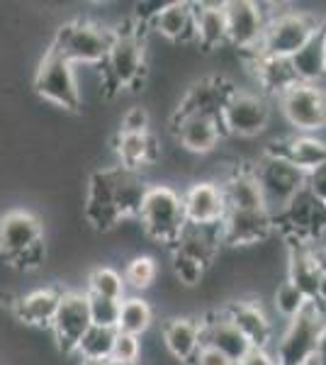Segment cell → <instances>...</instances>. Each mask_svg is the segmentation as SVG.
<instances>
[{
	"instance_id": "obj_24",
	"label": "cell",
	"mask_w": 326,
	"mask_h": 365,
	"mask_svg": "<svg viewBox=\"0 0 326 365\" xmlns=\"http://www.w3.org/2000/svg\"><path fill=\"white\" fill-rule=\"evenodd\" d=\"M149 27L163 39L175 44L195 42V8L193 3H165L156 17L149 22Z\"/></svg>"
},
{
	"instance_id": "obj_38",
	"label": "cell",
	"mask_w": 326,
	"mask_h": 365,
	"mask_svg": "<svg viewBox=\"0 0 326 365\" xmlns=\"http://www.w3.org/2000/svg\"><path fill=\"white\" fill-rule=\"evenodd\" d=\"M88 312H91V324L105 329H117V322H120V302L117 299L88 295Z\"/></svg>"
},
{
	"instance_id": "obj_16",
	"label": "cell",
	"mask_w": 326,
	"mask_h": 365,
	"mask_svg": "<svg viewBox=\"0 0 326 365\" xmlns=\"http://www.w3.org/2000/svg\"><path fill=\"white\" fill-rule=\"evenodd\" d=\"M219 229H222V244L251 246L272 237V232H275V217L268 210H260V212L227 210Z\"/></svg>"
},
{
	"instance_id": "obj_6",
	"label": "cell",
	"mask_w": 326,
	"mask_h": 365,
	"mask_svg": "<svg viewBox=\"0 0 326 365\" xmlns=\"http://www.w3.org/2000/svg\"><path fill=\"white\" fill-rule=\"evenodd\" d=\"M34 93L46 103L68 110V113H76L83 103L76 66H71L66 58H61L51 49H46L37 66V73H34Z\"/></svg>"
},
{
	"instance_id": "obj_47",
	"label": "cell",
	"mask_w": 326,
	"mask_h": 365,
	"mask_svg": "<svg viewBox=\"0 0 326 365\" xmlns=\"http://www.w3.org/2000/svg\"><path fill=\"white\" fill-rule=\"evenodd\" d=\"M312 365H326V329L319 339V346H317V353H314V363Z\"/></svg>"
},
{
	"instance_id": "obj_10",
	"label": "cell",
	"mask_w": 326,
	"mask_h": 365,
	"mask_svg": "<svg viewBox=\"0 0 326 365\" xmlns=\"http://www.w3.org/2000/svg\"><path fill=\"white\" fill-rule=\"evenodd\" d=\"M272 217H275V229L280 227L292 239V244L312 246L326 232V210L307 192V187Z\"/></svg>"
},
{
	"instance_id": "obj_15",
	"label": "cell",
	"mask_w": 326,
	"mask_h": 365,
	"mask_svg": "<svg viewBox=\"0 0 326 365\" xmlns=\"http://www.w3.org/2000/svg\"><path fill=\"white\" fill-rule=\"evenodd\" d=\"M234 91H236L234 83H229V81L222 78V76H207V78L195 81V83L185 91V96L180 98L173 117L207 115V117H217L219 120L224 103H227Z\"/></svg>"
},
{
	"instance_id": "obj_23",
	"label": "cell",
	"mask_w": 326,
	"mask_h": 365,
	"mask_svg": "<svg viewBox=\"0 0 326 365\" xmlns=\"http://www.w3.org/2000/svg\"><path fill=\"white\" fill-rule=\"evenodd\" d=\"M161 339L165 349L173 358L180 363L190 365L203 349V329H200V319L193 317H173L161 327Z\"/></svg>"
},
{
	"instance_id": "obj_36",
	"label": "cell",
	"mask_w": 326,
	"mask_h": 365,
	"mask_svg": "<svg viewBox=\"0 0 326 365\" xmlns=\"http://www.w3.org/2000/svg\"><path fill=\"white\" fill-rule=\"evenodd\" d=\"M158 275V266L156 261H153L151 256H134L132 261L127 263V268H124V285L134 287V290H149L153 285V280H156Z\"/></svg>"
},
{
	"instance_id": "obj_1",
	"label": "cell",
	"mask_w": 326,
	"mask_h": 365,
	"mask_svg": "<svg viewBox=\"0 0 326 365\" xmlns=\"http://www.w3.org/2000/svg\"><path fill=\"white\" fill-rule=\"evenodd\" d=\"M141 27L136 20L122 22L117 29H112L115 42L110 46V54L103 63V91L115 93L120 88H129L132 93H139L146 83V44L141 37Z\"/></svg>"
},
{
	"instance_id": "obj_20",
	"label": "cell",
	"mask_w": 326,
	"mask_h": 365,
	"mask_svg": "<svg viewBox=\"0 0 326 365\" xmlns=\"http://www.w3.org/2000/svg\"><path fill=\"white\" fill-rule=\"evenodd\" d=\"M200 329H203V346H210V349L219 351L231 363H241L253 351L251 344L241 336L239 329L222 312H212L205 319H200Z\"/></svg>"
},
{
	"instance_id": "obj_2",
	"label": "cell",
	"mask_w": 326,
	"mask_h": 365,
	"mask_svg": "<svg viewBox=\"0 0 326 365\" xmlns=\"http://www.w3.org/2000/svg\"><path fill=\"white\" fill-rule=\"evenodd\" d=\"M115 34L110 27L93 20H73L56 29L49 49L66 58L71 66H103Z\"/></svg>"
},
{
	"instance_id": "obj_27",
	"label": "cell",
	"mask_w": 326,
	"mask_h": 365,
	"mask_svg": "<svg viewBox=\"0 0 326 365\" xmlns=\"http://www.w3.org/2000/svg\"><path fill=\"white\" fill-rule=\"evenodd\" d=\"M251 68L256 73L258 86L263 88L265 96L280 98L282 93L290 91L295 83H300L297 76L292 71L290 58H277L268 54H253L251 56Z\"/></svg>"
},
{
	"instance_id": "obj_18",
	"label": "cell",
	"mask_w": 326,
	"mask_h": 365,
	"mask_svg": "<svg viewBox=\"0 0 326 365\" xmlns=\"http://www.w3.org/2000/svg\"><path fill=\"white\" fill-rule=\"evenodd\" d=\"M222 314L241 331L251 349L268 351L272 341V324L256 299H234L222 309Z\"/></svg>"
},
{
	"instance_id": "obj_25",
	"label": "cell",
	"mask_w": 326,
	"mask_h": 365,
	"mask_svg": "<svg viewBox=\"0 0 326 365\" xmlns=\"http://www.w3.org/2000/svg\"><path fill=\"white\" fill-rule=\"evenodd\" d=\"M270 151L285 156L305 173L326 163V139L317 137V134H292V137H285L277 144H272Z\"/></svg>"
},
{
	"instance_id": "obj_37",
	"label": "cell",
	"mask_w": 326,
	"mask_h": 365,
	"mask_svg": "<svg viewBox=\"0 0 326 365\" xmlns=\"http://www.w3.org/2000/svg\"><path fill=\"white\" fill-rule=\"evenodd\" d=\"M272 304H275V309L280 312L285 319H292V317H297L302 309L310 304V299H307L297 287L292 285V282H280L275 290V295H272Z\"/></svg>"
},
{
	"instance_id": "obj_22",
	"label": "cell",
	"mask_w": 326,
	"mask_h": 365,
	"mask_svg": "<svg viewBox=\"0 0 326 365\" xmlns=\"http://www.w3.org/2000/svg\"><path fill=\"white\" fill-rule=\"evenodd\" d=\"M219 185H222L224 200H227V210H239V212L268 210V202H265V195L260 190V182L256 178V173H253V168L231 170Z\"/></svg>"
},
{
	"instance_id": "obj_17",
	"label": "cell",
	"mask_w": 326,
	"mask_h": 365,
	"mask_svg": "<svg viewBox=\"0 0 326 365\" xmlns=\"http://www.w3.org/2000/svg\"><path fill=\"white\" fill-rule=\"evenodd\" d=\"M44 239V227L37 215L27 210H13L0 217V258L17 256Z\"/></svg>"
},
{
	"instance_id": "obj_19",
	"label": "cell",
	"mask_w": 326,
	"mask_h": 365,
	"mask_svg": "<svg viewBox=\"0 0 326 365\" xmlns=\"http://www.w3.org/2000/svg\"><path fill=\"white\" fill-rule=\"evenodd\" d=\"M173 134L175 141L190 154H210L219 146V139L224 137L222 125L217 117L207 115H185L173 117Z\"/></svg>"
},
{
	"instance_id": "obj_5",
	"label": "cell",
	"mask_w": 326,
	"mask_h": 365,
	"mask_svg": "<svg viewBox=\"0 0 326 365\" xmlns=\"http://www.w3.org/2000/svg\"><path fill=\"white\" fill-rule=\"evenodd\" d=\"M139 222L144 227L146 237L173 249L183 229L188 227L180 192H175L170 185H151L144 205H141Z\"/></svg>"
},
{
	"instance_id": "obj_44",
	"label": "cell",
	"mask_w": 326,
	"mask_h": 365,
	"mask_svg": "<svg viewBox=\"0 0 326 365\" xmlns=\"http://www.w3.org/2000/svg\"><path fill=\"white\" fill-rule=\"evenodd\" d=\"M190 365H236V363H231L227 356H222V353L210 349V346H203Z\"/></svg>"
},
{
	"instance_id": "obj_50",
	"label": "cell",
	"mask_w": 326,
	"mask_h": 365,
	"mask_svg": "<svg viewBox=\"0 0 326 365\" xmlns=\"http://www.w3.org/2000/svg\"><path fill=\"white\" fill-rule=\"evenodd\" d=\"M324 54H326V27H324Z\"/></svg>"
},
{
	"instance_id": "obj_49",
	"label": "cell",
	"mask_w": 326,
	"mask_h": 365,
	"mask_svg": "<svg viewBox=\"0 0 326 365\" xmlns=\"http://www.w3.org/2000/svg\"><path fill=\"white\" fill-rule=\"evenodd\" d=\"M81 365H115V363H110V361H105V363H81Z\"/></svg>"
},
{
	"instance_id": "obj_42",
	"label": "cell",
	"mask_w": 326,
	"mask_h": 365,
	"mask_svg": "<svg viewBox=\"0 0 326 365\" xmlns=\"http://www.w3.org/2000/svg\"><path fill=\"white\" fill-rule=\"evenodd\" d=\"M149 122L151 117L146 113V108H141V105H134V108H129L127 113L122 117V134H146L149 132Z\"/></svg>"
},
{
	"instance_id": "obj_26",
	"label": "cell",
	"mask_w": 326,
	"mask_h": 365,
	"mask_svg": "<svg viewBox=\"0 0 326 365\" xmlns=\"http://www.w3.org/2000/svg\"><path fill=\"white\" fill-rule=\"evenodd\" d=\"M149 182L144 180L141 170H129L124 166H117L115 178V207L120 220H139L141 205L149 192Z\"/></svg>"
},
{
	"instance_id": "obj_34",
	"label": "cell",
	"mask_w": 326,
	"mask_h": 365,
	"mask_svg": "<svg viewBox=\"0 0 326 365\" xmlns=\"http://www.w3.org/2000/svg\"><path fill=\"white\" fill-rule=\"evenodd\" d=\"M153 324V309L144 297H124L120 302V322L117 331L129 334V336H144Z\"/></svg>"
},
{
	"instance_id": "obj_9",
	"label": "cell",
	"mask_w": 326,
	"mask_h": 365,
	"mask_svg": "<svg viewBox=\"0 0 326 365\" xmlns=\"http://www.w3.org/2000/svg\"><path fill=\"white\" fill-rule=\"evenodd\" d=\"M268 122H270V105L265 96L239 91V88L229 96V100L222 108V115H219L222 132L241 139H251L263 134Z\"/></svg>"
},
{
	"instance_id": "obj_21",
	"label": "cell",
	"mask_w": 326,
	"mask_h": 365,
	"mask_svg": "<svg viewBox=\"0 0 326 365\" xmlns=\"http://www.w3.org/2000/svg\"><path fill=\"white\" fill-rule=\"evenodd\" d=\"M58 302H61V290H56V287H39V290L15 297L10 302V312L25 327L49 329L58 309Z\"/></svg>"
},
{
	"instance_id": "obj_30",
	"label": "cell",
	"mask_w": 326,
	"mask_h": 365,
	"mask_svg": "<svg viewBox=\"0 0 326 365\" xmlns=\"http://www.w3.org/2000/svg\"><path fill=\"white\" fill-rule=\"evenodd\" d=\"M287 282L305 295L310 302H317L319 282H322V270L314 261L312 246L292 244L290 246V261H287Z\"/></svg>"
},
{
	"instance_id": "obj_12",
	"label": "cell",
	"mask_w": 326,
	"mask_h": 365,
	"mask_svg": "<svg viewBox=\"0 0 326 365\" xmlns=\"http://www.w3.org/2000/svg\"><path fill=\"white\" fill-rule=\"evenodd\" d=\"M115 178L117 166H103L96 168L88 178V192L83 212H86L88 225L98 232H112L122 225L120 215L115 207Z\"/></svg>"
},
{
	"instance_id": "obj_28",
	"label": "cell",
	"mask_w": 326,
	"mask_h": 365,
	"mask_svg": "<svg viewBox=\"0 0 326 365\" xmlns=\"http://www.w3.org/2000/svg\"><path fill=\"white\" fill-rule=\"evenodd\" d=\"M195 8V44L205 51L227 44V13L224 3H193Z\"/></svg>"
},
{
	"instance_id": "obj_31",
	"label": "cell",
	"mask_w": 326,
	"mask_h": 365,
	"mask_svg": "<svg viewBox=\"0 0 326 365\" xmlns=\"http://www.w3.org/2000/svg\"><path fill=\"white\" fill-rule=\"evenodd\" d=\"M219 246H222V229L217 227H193L188 225L183 229L180 239L173 246L175 251L190 256L193 261H198L200 266L210 268L212 261L217 258Z\"/></svg>"
},
{
	"instance_id": "obj_45",
	"label": "cell",
	"mask_w": 326,
	"mask_h": 365,
	"mask_svg": "<svg viewBox=\"0 0 326 365\" xmlns=\"http://www.w3.org/2000/svg\"><path fill=\"white\" fill-rule=\"evenodd\" d=\"M236 365H277V361H275V356H272L270 351H258V349H253V351L244 358V361L236 363Z\"/></svg>"
},
{
	"instance_id": "obj_33",
	"label": "cell",
	"mask_w": 326,
	"mask_h": 365,
	"mask_svg": "<svg viewBox=\"0 0 326 365\" xmlns=\"http://www.w3.org/2000/svg\"><path fill=\"white\" fill-rule=\"evenodd\" d=\"M117 329H105L91 324L86 334L81 336L73 356L81 358V363H105L112 356V344H115Z\"/></svg>"
},
{
	"instance_id": "obj_43",
	"label": "cell",
	"mask_w": 326,
	"mask_h": 365,
	"mask_svg": "<svg viewBox=\"0 0 326 365\" xmlns=\"http://www.w3.org/2000/svg\"><path fill=\"white\" fill-rule=\"evenodd\" d=\"M305 187H307V192H310V195L326 210V163L312 168L310 173H307Z\"/></svg>"
},
{
	"instance_id": "obj_41",
	"label": "cell",
	"mask_w": 326,
	"mask_h": 365,
	"mask_svg": "<svg viewBox=\"0 0 326 365\" xmlns=\"http://www.w3.org/2000/svg\"><path fill=\"white\" fill-rule=\"evenodd\" d=\"M5 263H8L10 268H15V270H22V273H32V270H39L46 263V244H44V239L37 241L34 246H29V249H25L22 253H17V256L8 258Z\"/></svg>"
},
{
	"instance_id": "obj_13",
	"label": "cell",
	"mask_w": 326,
	"mask_h": 365,
	"mask_svg": "<svg viewBox=\"0 0 326 365\" xmlns=\"http://www.w3.org/2000/svg\"><path fill=\"white\" fill-rule=\"evenodd\" d=\"M91 329V312H88V295L86 292L66 290L61 292V302L54 314L49 331L56 341V349L66 356H73L76 346L83 334Z\"/></svg>"
},
{
	"instance_id": "obj_7",
	"label": "cell",
	"mask_w": 326,
	"mask_h": 365,
	"mask_svg": "<svg viewBox=\"0 0 326 365\" xmlns=\"http://www.w3.org/2000/svg\"><path fill=\"white\" fill-rule=\"evenodd\" d=\"M253 173H256L260 190H263L265 202H268V210L272 215L282 205H287L300 190H305V182H307L305 170L270 149L258 158V163L253 166Z\"/></svg>"
},
{
	"instance_id": "obj_46",
	"label": "cell",
	"mask_w": 326,
	"mask_h": 365,
	"mask_svg": "<svg viewBox=\"0 0 326 365\" xmlns=\"http://www.w3.org/2000/svg\"><path fill=\"white\" fill-rule=\"evenodd\" d=\"M312 253L319 270H322V278H326V244H312Z\"/></svg>"
},
{
	"instance_id": "obj_3",
	"label": "cell",
	"mask_w": 326,
	"mask_h": 365,
	"mask_svg": "<svg viewBox=\"0 0 326 365\" xmlns=\"http://www.w3.org/2000/svg\"><path fill=\"white\" fill-rule=\"evenodd\" d=\"M326 329V307L319 302H310L297 317L287 319L282 336L275 344L277 365H312L319 339Z\"/></svg>"
},
{
	"instance_id": "obj_48",
	"label": "cell",
	"mask_w": 326,
	"mask_h": 365,
	"mask_svg": "<svg viewBox=\"0 0 326 365\" xmlns=\"http://www.w3.org/2000/svg\"><path fill=\"white\" fill-rule=\"evenodd\" d=\"M317 302H319V304H322V307H326V278H322V282H319Z\"/></svg>"
},
{
	"instance_id": "obj_40",
	"label": "cell",
	"mask_w": 326,
	"mask_h": 365,
	"mask_svg": "<svg viewBox=\"0 0 326 365\" xmlns=\"http://www.w3.org/2000/svg\"><path fill=\"white\" fill-rule=\"evenodd\" d=\"M205 266H200L198 261H193L190 256H185V253H180V251H175L173 249V273H175V278L180 285H185V287H195V285H200L205 278Z\"/></svg>"
},
{
	"instance_id": "obj_29",
	"label": "cell",
	"mask_w": 326,
	"mask_h": 365,
	"mask_svg": "<svg viewBox=\"0 0 326 365\" xmlns=\"http://www.w3.org/2000/svg\"><path fill=\"white\" fill-rule=\"evenodd\" d=\"M115 151L120 158V166L129 170H141L144 166H153L161 158V146L151 132L146 134H117Z\"/></svg>"
},
{
	"instance_id": "obj_14",
	"label": "cell",
	"mask_w": 326,
	"mask_h": 365,
	"mask_svg": "<svg viewBox=\"0 0 326 365\" xmlns=\"http://www.w3.org/2000/svg\"><path fill=\"white\" fill-rule=\"evenodd\" d=\"M185 220L193 227H217L227 215V200L222 185L215 180H198L183 192Z\"/></svg>"
},
{
	"instance_id": "obj_32",
	"label": "cell",
	"mask_w": 326,
	"mask_h": 365,
	"mask_svg": "<svg viewBox=\"0 0 326 365\" xmlns=\"http://www.w3.org/2000/svg\"><path fill=\"white\" fill-rule=\"evenodd\" d=\"M326 27V22H324ZM324 27L307 42L295 56H290L292 71L300 83H324L326 81V54H324Z\"/></svg>"
},
{
	"instance_id": "obj_4",
	"label": "cell",
	"mask_w": 326,
	"mask_h": 365,
	"mask_svg": "<svg viewBox=\"0 0 326 365\" xmlns=\"http://www.w3.org/2000/svg\"><path fill=\"white\" fill-rule=\"evenodd\" d=\"M324 22L326 20L310 13V10H280V13H272L268 15V25H265L258 54L277 58L295 56L324 27Z\"/></svg>"
},
{
	"instance_id": "obj_39",
	"label": "cell",
	"mask_w": 326,
	"mask_h": 365,
	"mask_svg": "<svg viewBox=\"0 0 326 365\" xmlns=\"http://www.w3.org/2000/svg\"><path fill=\"white\" fill-rule=\"evenodd\" d=\"M139 358H141V339L117 331L115 344H112L110 363H115V365H136V363H139Z\"/></svg>"
},
{
	"instance_id": "obj_35",
	"label": "cell",
	"mask_w": 326,
	"mask_h": 365,
	"mask_svg": "<svg viewBox=\"0 0 326 365\" xmlns=\"http://www.w3.org/2000/svg\"><path fill=\"white\" fill-rule=\"evenodd\" d=\"M86 295L105 297V299H117V302H122V299L127 297V285H124L122 273H117V270L110 268V266L93 268L91 275H88Z\"/></svg>"
},
{
	"instance_id": "obj_8",
	"label": "cell",
	"mask_w": 326,
	"mask_h": 365,
	"mask_svg": "<svg viewBox=\"0 0 326 365\" xmlns=\"http://www.w3.org/2000/svg\"><path fill=\"white\" fill-rule=\"evenodd\" d=\"M280 110L295 134H322L326 129V86L295 83L277 98Z\"/></svg>"
},
{
	"instance_id": "obj_11",
	"label": "cell",
	"mask_w": 326,
	"mask_h": 365,
	"mask_svg": "<svg viewBox=\"0 0 326 365\" xmlns=\"http://www.w3.org/2000/svg\"><path fill=\"white\" fill-rule=\"evenodd\" d=\"M224 13H227V42L241 54H258L268 25L263 5L251 0H229L224 3Z\"/></svg>"
}]
</instances>
